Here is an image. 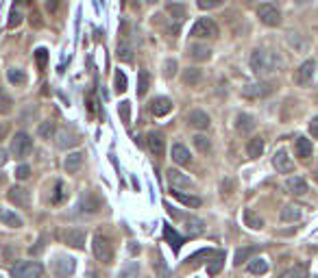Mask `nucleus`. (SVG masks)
Wrapping results in <instances>:
<instances>
[{
    "instance_id": "obj_3",
    "label": "nucleus",
    "mask_w": 318,
    "mask_h": 278,
    "mask_svg": "<svg viewBox=\"0 0 318 278\" xmlns=\"http://www.w3.org/2000/svg\"><path fill=\"white\" fill-rule=\"evenodd\" d=\"M92 252L96 256V261H101V263H111V259H114V248H111V242L105 237V235H94V242H92Z\"/></svg>"
},
{
    "instance_id": "obj_12",
    "label": "nucleus",
    "mask_w": 318,
    "mask_h": 278,
    "mask_svg": "<svg viewBox=\"0 0 318 278\" xmlns=\"http://www.w3.org/2000/svg\"><path fill=\"white\" fill-rule=\"evenodd\" d=\"M7 198H9V202H13L15 207H29L31 205V193L24 187H20V185H13V187L9 189Z\"/></svg>"
},
{
    "instance_id": "obj_2",
    "label": "nucleus",
    "mask_w": 318,
    "mask_h": 278,
    "mask_svg": "<svg viewBox=\"0 0 318 278\" xmlns=\"http://www.w3.org/2000/svg\"><path fill=\"white\" fill-rule=\"evenodd\" d=\"M33 150V139L29 133H15L13 139H11V148H9V152H11L15 159H24V156H29Z\"/></svg>"
},
{
    "instance_id": "obj_8",
    "label": "nucleus",
    "mask_w": 318,
    "mask_h": 278,
    "mask_svg": "<svg viewBox=\"0 0 318 278\" xmlns=\"http://www.w3.org/2000/svg\"><path fill=\"white\" fill-rule=\"evenodd\" d=\"M314 70H316V61L314 59H307L303 61L298 70L294 72V83L298 87H307L312 83V76H314Z\"/></svg>"
},
{
    "instance_id": "obj_61",
    "label": "nucleus",
    "mask_w": 318,
    "mask_h": 278,
    "mask_svg": "<svg viewBox=\"0 0 318 278\" xmlns=\"http://www.w3.org/2000/svg\"><path fill=\"white\" fill-rule=\"evenodd\" d=\"M296 3H298V5H307V3H310V0H296Z\"/></svg>"
},
{
    "instance_id": "obj_9",
    "label": "nucleus",
    "mask_w": 318,
    "mask_h": 278,
    "mask_svg": "<svg viewBox=\"0 0 318 278\" xmlns=\"http://www.w3.org/2000/svg\"><path fill=\"white\" fill-rule=\"evenodd\" d=\"M272 165H275V170L281 172V174L294 172V161L290 159V154H288L286 148H281V150L275 152V156H272Z\"/></svg>"
},
{
    "instance_id": "obj_5",
    "label": "nucleus",
    "mask_w": 318,
    "mask_h": 278,
    "mask_svg": "<svg viewBox=\"0 0 318 278\" xmlns=\"http://www.w3.org/2000/svg\"><path fill=\"white\" fill-rule=\"evenodd\" d=\"M257 17L261 20V24L270 26V29H275V26L281 24V13H279V9H277L275 5H270V3H264V5L257 7Z\"/></svg>"
},
{
    "instance_id": "obj_20",
    "label": "nucleus",
    "mask_w": 318,
    "mask_h": 278,
    "mask_svg": "<svg viewBox=\"0 0 318 278\" xmlns=\"http://www.w3.org/2000/svg\"><path fill=\"white\" fill-rule=\"evenodd\" d=\"M79 142H81L79 135H77V133H72V131H68V128H61V131L57 133V146L61 148V150H66V148L77 146Z\"/></svg>"
},
{
    "instance_id": "obj_31",
    "label": "nucleus",
    "mask_w": 318,
    "mask_h": 278,
    "mask_svg": "<svg viewBox=\"0 0 318 278\" xmlns=\"http://www.w3.org/2000/svg\"><path fill=\"white\" fill-rule=\"evenodd\" d=\"M247 270H249L251 274L261 276V274H266V272H268V261H266V259H261V256L251 259V263L247 265Z\"/></svg>"
},
{
    "instance_id": "obj_35",
    "label": "nucleus",
    "mask_w": 318,
    "mask_h": 278,
    "mask_svg": "<svg viewBox=\"0 0 318 278\" xmlns=\"http://www.w3.org/2000/svg\"><path fill=\"white\" fill-rule=\"evenodd\" d=\"M81 209L85 213H96L98 211V200L92 196V193H83V200H81Z\"/></svg>"
},
{
    "instance_id": "obj_1",
    "label": "nucleus",
    "mask_w": 318,
    "mask_h": 278,
    "mask_svg": "<svg viewBox=\"0 0 318 278\" xmlns=\"http://www.w3.org/2000/svg\"><path fill=\"white\" fill-rule=\"evenodd\" d=\"M249 63H251V70L255 72L257 76H264V74H270L277 70V57L270 50H261V48L253 50Z\"/></svg>"
},
{
    "instance_id": "obj_36",
    "label": "nucleus",
    "mask_w": 318,
    "mask_h": 278,
    "mask_svg": "<svg viewBox=\"0 0 318 278\" xmlns=\"http://www.w3.org/2000/svg\"><path fill=\"white\" fill-rule=\"evenodd\" d=\"M7 78L11 85H24L26 83V74L22 70H17V68H11V70H7Z\"/></svg>"
},
{
    "instance_id": "obj_15",
    "label": "nucleus",
    "mask_w": 318,
    "mask_h": 278,
    "mask_svg": "<svg viewBox=\"0 0 318 278\" xmlns=\"http://www.w3.org/2000/svg\"><path fill=\"white\" fill-rule=\"evenodd\" d=\"M168 183L172 185V189H190V187H194V181L192 178H188L185 174H181L179 170H168Z\"/></svg>"
},
{
    "instance_id": "obj_22",
    "label": "nucleus",
    "mask_w": 318,
    "mask_h": 278,
    "mask_svg": "<svg viewBox=\"0 0 318 278\" xmlns=\"http://www.w3.org/2000/svg\"><path fill=\"white\" fill-rule=\"evenodd\" d=\"M163 239L170 244V248L175 250V252H179V248L183 246V237H181L170 224H163Z\"/></svg>"
},
{
    "instance_id": "obj_60",
    "label": "nucleus",
    "mask_w": 318,
    "mask_h": 278,
    "mask_svg": "<svg viewBox=\"0 0 318 278\" xmlns=\"http://www.w3.org/2000/svg\"><path fill=\"white\" fill-rule=\"evenodd\" d=\"M131 252H133V254H138V252H140V246H138V244H135V242L131 244Z\"/></svg>"
},
{
    "instance_id": "obj_39",
    "label": "nucleus",
    "mask_w": 318,
    "mask_h": 278,
    "mask_svg": "<svg viewBox=\"0 0 318 278\" xmlns=\"http://www.w3.org/2000/svg\"><path fill=\"white\" fill-rule=\"evenodd\" d=\"M279 278H307V270H305V265H294L290 270H286Z\"/></svg>"
},
{
    "instance_id": "obj_7",
    "label": "nucleus",
    "mask_w": 318,
    "mask_h": 278,
    "mask_svg": "<svg viewBox=\"0 0 318 278\" xmlns=\"http://www.w3.org/2000/svg\"><path fill=\"white\" fill-rule=\"evenodd\" d=\"M192 35L198 37V39H214V37H218V26L210 17H201V20L192 26Z\"/></svg>"
},
{
    "instance_id": "obj_51",
    "label": "nucleus",
    "mask_w": 318,
    "mask_h": 278,
    "mask_svg": "<svg viewBox=\"0 0 318 278\" xmlns=\"http://www.w3.org/2000/svg\"><path fill=\"white\" fill-rule=\"evenodd\" d=\"M214 254H216V250H212V248H203V250H198L196 254H192V256H190V261H201V259L214 256Z\"/></svg>"
},
{
    "instance_id": "obj_25",
    "label": "nucleus",
    "mask_w": 318,
    "mask_h": 278,
    "mask_svg": "<svg viewBox=\"0 0 318 278\" xmlns=\"http://www.w3.org/2000/svg\"><path fill=\"white\" fill-rule=\"evenodd\" d=\"M81 165H83V152H70L66 156V161H63V168H66L68 174H77L81 170Z\"/></svg>"
},
{
    "instance_id": "obj_48",
    "label": "nucleus",
    "mask_w": 318,
    "mask_h": 278,
    "mask_svg": "<svg viewBox=\"0 0 318 278\" xmlns=\"http://www.w3.org/2000/svg\"><path fill=\"white\" fill-rule=\"evenodd\" d=\"M11 98H9L7 94L3 89H0V113H9V111H11Z\"/></svg>"
},
{
    "instance_id": "obj_34",
    "label": "nucleus",
    "mask_w": 318,
    "mask_h": 278,
    "mask_svg": "<svg viewBox=\"0 0 318 278\" xmlns=\"http://www.w3.org/2000/svg\"><path fill=\"white\" fill-rule=\"evenodd\" d=\"M244 224H247L249 228H253V230H259L261 226H264V222H261V217L257 215L255 211L247 209V211H244Z\"/></svg>"
},
{
    "instance_id": "obj_21",
    "label": "nucleus",
    "mask_w": 318,
    "mask_h": 278,
    "mask_svg": "<svg viewBox=\"0 0 318 278\" xmlns=\"http://www.w3.org/2000/svg\"><path fill=\"white\" fill-rule=\"evenodd\" d=\"M151 111H153V115H157V117H163V115H168L170 111H172V100L170 98H155L151 103Z\"/></svg>"
},
{
    "instance_id": "obj_6",
    "label": "nucleus",
    "mask_w": 318,
    "mask_h": 278,
    "mask_svg": "<svg viewBox=\"0 0 318 278\" xmlns=\"http://www.w3.org/2000/svg\"><path fill=\"white\" fill-rule=\"evenodd\" d=\"M74 270H77V261L72 256L61 254L52 261V274L57 278H68V276L74 274Z\"/></svg>"
},
{
    "instance_id": "obj_64",
    "label": "nucleus",
    "mask_w": 318,
    "mask_h": 278,
    "mask_svg": "<svg viewBox=\"0 0 318 278\" xmlns=\"http://www.w3.org/2000/svg\"><path fill=\"white\" fill-rule=\"evenodd\" d=\"M316 181H318V172H316Z\"/></svg>"
},
{
    "instance_id": "obj_30",
    "label": "nucleus",
    "mask_w": 318,
    "mask_h": 278,
    "mask_svg": "<svg viewBox=\"0 0 318 278\" xmlns=\"http://www.w3.org/2000/svg\"><path fill=\"white\" fill-rule=\"evenodd\" d=\"M257 252L255 246H247V248H238V252L233 256V265H242L244 261H251V256Z\"/></svg>"
},
{
    "instance_id": "obj_63",
    "label": "nucleus",
    "mask_w": 318,
    "mask_h": 278,
    "mask_svg": "<svg viewBox=\"0 0 318 278\" xmlns=\"http://www.w3.org/2000/svg\"><path fill=\"white\" fill-rule=\"evenodd\" d=\"M146 3H151V5H153V3H157V0H146Z\"/></svg>"
},
{
    "instance_id": "obj_53",
    "label": "nucleus",
    "mask_w": 318,
    "mask_h": 278,
    "mask_svg": "<svg viewBox=\"0 0 318 278\" xmlns=\"http://www.w3.org/2000/svg\"><path fill=\"white\" fill-rule=\"evenodd\" d=\"M288 37H290V42H292V46H294L296 50H303V48H305V42H298V39H296V33H290Z\"/></svg>"
},
{
    "instance_id": "obj_24",
    "label": "nucleus",
    "mask_w": 318,
    "mask_h": 278,
    "mask_svg": "<svg viewBox=\"0 0 318 278\" xmlns=\"http://www.w3.org/2000/svg\"><path fill=\"white\" fill-rule=\"evenodd\" d=\"M170 196L175 198V200H179L181 205L190 207V209H198V207L203 205V202H201V198H196V196H188V193L179 191V189H170Z\"/></svg>"
},
{
    "instance_id": "obj_62",
    "label": "nucleus",
    "mask_w": 318,
    "mask_h": 278,
    "mask_svg": "<svg viewBox=\"0 0 318 278\" xmlns=\"http://www.w3.org/2000/svg\"><path fill=\"white\" fill-rule=\"evenodd\" d=\"M17 3H20V5H29L31 0H17Z\"/></svg>"
},
{
    "instance_id": "obj_57",
    "label": "nucleus",
    "mask_w": 318,
    "mask_h": 278,
    "mask_svg": "<svg viewBox=\"0 0 318 278\" xmlns=\"http://www.w3.org/2000/svg\"><path fill=\"white\" fill-rule=\"evenodd\" d=\"M57 5H59V0H46V9H48L50 13L57 11Z\"/></svg>"
},
{
    "instance_id": "obj_18",
    "label": "nucleus",
    "mask_w": 318,
    "mask_h": 278,
    "mask_svg": "<svg viewBox=\"0 0 318 278\" xmlns=\"http://www.w3.org/2000/svg\"><path fill=\"white\" fill-rule=\"evenodd\" d=\"M294 150H296V156L301 161H310L312 154H314V146H312V142L307 137H298L294 142Z\"/></svg>"
},
{
    "instance_id": "obj_29",
    "label": "nucleus",
    "mask_w": 318,
    "mask_h": 278,
    "mask_svg": "<svg viewBox=\"0 0 318 278\" xmlns=\"http://www.w3.org/2000/svg\"><path fill=\"white\" fill-rule=\"evenodd\" d=\"M279 217H281V222H296V220H301V209L296 205H286L281 209Z\"/></svg>"
},
{
    "instance_id": "obj_14",
    "label": "nucleus",
    "mask_w": 318,
    "mask_h": 278,
    "mask_svg": "<svg viewBox=\"0 0 318 278\" xmlns=\"http://www.w3.org/2000/svg\"><path fill=\"white\" fill-rule=\"evenodd\" d=\"M272 91H275V85H270V83H255V85H249L244 89V96L247 98H266Z\"/></svg>"
},
{
    "instance_id": "obj_43",
    "label": "nucleus",
    "mask_w": 318,
    "mask_h": 278,
    "mask_svg": "<svg viewBox=\"0 0 318 278\" xmlns=\"http://www.w3.org/2000/svg\"><path fill=\"white\" fill-rule=\"evenodd\" d=\"M227 0H196V7L203 9V11H210V9H218L222 7Z\"/></svg>"
},
{
    "instance_id": "obj_45",
    "label": "nucleus",
    "mask_w": 318,
    "mask_h": 278,
    "mask_svg": "<svg viewBox=\"0 0 318 278\" xmlns=\"http://www.w3.org/2000/svg\"><path fill=\"white\" fill-rule=\"evenodd\" d=\"M35 61H38V68H40V70H46L48 50H46V48H38V50H35Z\"/></svg>"
},
{
    "instance_id": "obj_49",
    "label": "nucleus",
    "mask_w": 318,
    "mask_h": 278,
    "mask_svg": "<svg viewBox=\"0 0 318 278\" xmlns=\"http://www.w3.org/2000/svg\"><path fill=\"white\" fill-rule=\"evenodd\" d=\"M20 24H22V15H20V11H15V9H13V11L9 13V22H7V26H9V29H17Z\"/></svg>"
},
{
    "instance_id": "obj_40",
    "label": "nucleus",
    "mask_w": 318,
    "mask_h": 278,
    "mask_svg": "<svg viewBox=\"0 0 318 278\" xmlns=\"http://www.w3.org/2000/svg\"><path fill=\"white\" fill-rule=\"evenodd\" d=\"M140 276V265L131 261V263H126L122 267V272H120V278H138Z\"/></svg>"
},
{
    "instance_id": "obj_10",
    "label": "nucleus",
    "mask_w": 318,
    "mask_h": 278,
    "mask_svg": "<svg viewBox=\"0 0 318 278\" xmlns=\"http://www.w3.org/2000/svg\"><path fill=\"white\" fill-rule=\"evenodd\" d=\"M188 124L192 128H196V131H207L210 124H212V120L203 109H192L190 111V115H188Z\"/></svg>"
},
{
    "instance_id": "obj_55",
    "label": "nucleus",
    "mask_w": 318,
    "mask_h": 278,
    "mask_svg": "<svg viewBox=\"0 0 318 278\" xmlns=\"http://www.w3.org/2000/svg\"><path fill=\"white\" fill-rule=\"evenodd\" d=\"M190 230H192V233H201V230H203V222L190 220Z\"/></svg>"
},
{
    "instance_id": "obj_23",
    "label": "nucleus",
    "mask_w": 318,
    "mask_h": 278,
    "mask_svg": "<svg viewBox=\"0 0 318 278\" xmlns=\"http://www.w3.org/2000/svg\"><path fill=\"white\" fill-rule=\"evenodd\" d=\"M170 154H172V161H175L177 165H188L190 161H192V156H190V150H188L183 144H175V146H172Z\"/></svg>"
},
{
    "instance_id": "obj_47",
    "label": "nucleus",
    "mask_w": 318,
    "mask_h": 278,
    "mask_svg": "<svg viewBox=\"0 0 318 278\" xmlns=\"http://www.w3.org/2000/svg\"><path fill=\"white\" fill-rule=\"evenodd\" d=\"M66 198V187H63V183H57L54 185V196H52V205H59Z\"/></svg>"
},
{
    "instance_id": "obj_27",
    "label": "nucleus",
    "mask_w": 318,
    "mask_h": 278,
    "mask_svg": "<svg viewBox=\"0 0 318 278\" xmlns=\"http://www.w3.org/2000/svg\"><path fill=\"white\" fill-rule=\"evenodd\" d=\"M0 222H3L5 226L9 228H22V217L20 215H15L13 211H9V209H0Z\"/></svg>"
},
{
    "instance_id": "obj_17",
    "label": "nucleus",
    "mask_w": 318,
    "mask_h": 278,
    "mask_svg": "<svg viewBox=\"0 0 318 278\" xmlns=\"http://www.w3.org/2000/svg\"><path fill=\"white\" fill-rule=\"evenodd\" d=\"M235 131L240 135H251L255 131V117L249 113H238V117H235Z\"/></svg>"
},
{
    "instance_id": "obj_52",
    "label": "nucleus",
    "mask_w": 318,
    "mask_h": 278,
    "mask_svg": "<svg viewBox=\"0 0 318 278\" xmlns=\"http://www.w3.org/2000/svg\"><path fill=\"white\" fill-rule=\"evenodd\" d=\"M163 70H166V78H172L177 74V61L175 59H168L166 66H163Z\"/></svg>"
},
{
    "instance_id": "obj_26",
    "label": "nucleus",
    "mask_w": 318,
    "mask_h": 278,
    "mask_svg": "<svg viewBox=\"0 0 318 278\" xmlns=\"http://www.w3.org/2000/svg\"><path fill=\"white\" fill-rule=\"evenodd\" d=\"M201 78H203V72L198 68H185L183 72H181V81H183V85H188V87L198 85Z\"/></svg>"
},
{
    "instance_id": "obj_58",
    "label": "nucleus",
    "mask_w": 318,
    "mask_h": 278,
    "mask_svg": "<svg viewBox=\"0 0 318 278\" xmlns=\"http://www.w3.org/2000/svg\"><path fill=\"white\" fill-rule=\"evenodd\" d=\"M7 133H9V124L7 122H0V142L7 137Z\"/></svg>"
},
{
    "instance_id": "obj_38",
    "label": "nucleus",
    "mask_w": 318,
    "mask_h": 278,
    "mask_svg": "<svg viewBox=\"0 0 318 278\" xmlns=\"http://www.w3.org/2000/svg\"><path fill=\"white\" fill-rule=\"evenodd\" d=\"M148 85H151V76H148V72H140V76H138V96L144 98V94L148 91Z\"/></svg>"
},
{
    "instance_id": "obj_41",
    "label": "nucleus",
    "mask_w": 318,
    "mask_h": 278,
    "mask_svg": "<svg viewBox=\"0 0 318 278\" xmlns=\"http://www.w3.org/2000/svg\"><path fill=\"white\" fill-rule=\"evenodd\" d=\"M222 261H225V252H218L214 256V261L210 263V267H207V272H210V276H216L218 272L222 270Z\"/></svg>"
},
{
    "instance_id": "obj_4",
    "label": "nucleus",
    "mask_w": 318,
    "mask_h": 278,
    "mask_svg": "<svg viewBox=\"0 0 318 278\" xmlns=\"http://www.w3.org/2000/svg\"><path fill=\"white\" fill-rule=\"evenodd\" d=\"M44 267L38 261H20L11 267V278H42Z\"/></svg>"
},
{
    "instance_id": "obj_11",
    "label": "nucleus",
    "mask_w": 318,
    "mask_h": 278,
    "mask_svg": "<svg viewBox=\"0 0 318 278\" xmlns=\"http://www.w3.org/2000/svg\"><path fill=\"white\" fill-rule=\"evenodd\" d=\"M61 239H63V244H68L70 248H77V250L85 246V233L79 228H66L61 233Z\"/></svg>"
},
{
    "instance_id": "obj_37",
    "label": "nucleus",
    "mask_w": 318,
    "mask_h": 278,
    "mask_svg": "<svg viewBox=\"0 0 318 278\" xmlns=\"http://www.w3.org/2000/svg\"><path fill=\"white\" fill-rule=\"evenodd\" d=\"M38 135L42 139H52V135H54V122L52 120H46V122H42L38 126Z\"/></svg>"
},
{
    "instance_id": "obj_46",
    "label": "nucleus",
    "mask_w": 318,
    "mask_h": 278,
    "mask_svg": "<svg viewBox=\"0 0 318 278\" xmlns=\"http://www.w3.org/2000/svg\"><path fill=\"white\" fill-rule=\"evenodd\" d=\"M118 111H120L122 122H124V124H129V122H131V109H129V103H126V100H122V103L118 105Z\"/></svg>"
},
{
    "instance_id": "obj_44",
    "label": "nucleus",
    "mask_w": 318,
    "mask_h": 278,
    "mask_svg": "<svg viewBox=\"0 0 318 278\" xmlns=\"http://www.w3.org/2000/svg\"><path fill=\"white\" fill-rule=\"evenodd\" d=\"M114 78H116V91L118 94H124L126 91V76H124V72L122 70H116V74H114Z\"/></svg>"
},
{
    "instance_id": "obj_59",
    "label": "nucleus",
    "mask_w": 318,
    "mask_h": 278,
    "mask_svg": "<svg viewBox=\"0 0 318 278\" xmlns=\"http://www.w3.org/2000/svg\"><path fill=\"white\" fill-rule=\"evenodd\" d=\"M5 163H7V152H5V150H0V168H3Z\"/></svg>"
},
{
    "instance_id": "obj_13",
    "label": "nucleus",
    "mask_w": 318,
    "mask_h": 278,
    "mask_svg": "<svg viewBox=\"0 0 318 278\" xmlns=\"http://www.w3.org/2000/svg\"><path fill=\"white\" fill-rule=\"evenodd\" d=\"M188 57L194 59V61H210L212 59V48L207 44H201V42H194L188 46Z\"/></svg>"
},
{
    "instance_id": "obj_54",
    "label": "nucleus",
    "mask_w": 318,
    "mask_h": 278,
    "mask_svg": "<svg viewBox=\"0 0 318 278\" xmlns=\"http://www.w3.org/2000/svg\"><path fill=\"white\" fill-rule=\"evenodd\" d=\"M233 187H235V185H233L231 178H225V181H222V193H225V196H229Z\"/></svg>"
},
{
    "instance_id": "obj_56",
    "label": "nucleus",
    "mask_w": 318,
    "mask_h": 278,
    "mask_svg": "<svg viewBox=\"0 0 318 278\" xmlns=\"http://www.w3.org/2000/svg\"><path fill=\"white\" fill-rule=\"evenodd\" d=\"M310 133H312L314 137H318V115L310 122Z\"/></svg>"
},
{
    "instance_id": "obj_19",
    "label": "nucleus",
    "mask_w": 318,
    "mask_h": 278,
    "mask_svg": "<svg viewBox=\"0 0 318 278\" xmlns=\"http://www.w3.org/2000/svg\"><path fill=\"white\" fill-rule=\"evenodd\" d=\"M286 189L292 193V196H303V193H307V183L303 176H290L286 181Z\"/></svg>"
},
{
    "instance_id": "obj_16",
    "label": "nucleus",
    "mask_w": 318,
    "mask_h": 278,
    "mask_svg": "<svg viewBox=\"0 0 318 278\" xmlns=\"http://www.w3.org/2000/svg\"><path fill=\"white\" fill-rule=\"evenodd\" d=\"M146 146H148V150L155 154V156H163V150H166V142H163V135L157 133V131H153L146 135Z\"/></svg>"
},
{
    "instance_id": "obj_42",
    "label": "nucleus",
    "mask_w": 318,
    "mask_h": 278,
    "mask_svg": "<svg viewBox=\"0 0 318 278\" xmlns=\"http://www.w3.org/2000/svg\"><path fill=\"white\" fill-rule=\"evenodd\" d=\"M118 57H120L122 61H131V59H133V48H131V44L120 42V46H118Z\"/></svg>"
},
{
    "instance_id": "obj_50",
    "label": "nucleus",
    "mask_w": 318,
    "mask_h": 278,
    "mask_svg": "<svg viewBox=\"0 0 318 278\" xmlns=\"http://www.w3.org/2000/svg\"><path fill=\"white\" fill-rule=\"evenodd\" d=\"M31 176V168L26 163H22V165H17V170H15V178L17 181H26Z\"/></svg>"
},
{
    "instance_id": "obj_28",
    "label": "nucleus",
    "mask_w": 318,
    "mask_h": 278,
    "mask_svg": "<svg viewBox=\"0 0 318 278\" xmlns=\"http://www.w3.org/2000/svg\"><path fill=\"white\" fill-rule=\"evenodd\" d=\"M247 152L251 159H259L261 152H264V139L261 137H253L249 139V144H247Z\"/></svg>"
},
{
    "instance_id": "obj_32",
    "label": "nucleus",
    "mask_w": 318,
    "mask_h": 278,
    "mask_svg": "<svg viewBox=\"0 0 318 278\" xmlns=\"http://www.w3.org/2000/svg\"><path fill=\"white\" fill-rule=\"evenodd\" d=\"M166 11L170 13V17L175 22H183L185 20V7L179 5V3H168L166 5Z\"/></svg>"
},
{
    "instance_id": "obj_33",
    "label": "nucleus",
    "mask_w": 318,
    "mask_h": 278,
    "mask_svg": "<svg viewBox=\"0 0 318 278\" xmlns=\"http://www.w3.org/2000/svg\"><path fill=\"white\" fill-rule=\"evenodd\" d=\"M192 144H194V148L201 154H207L212 150V142H210V137H205V135H201V133H196L194 137H192Z\"/></svg>"
}]
</instances>
